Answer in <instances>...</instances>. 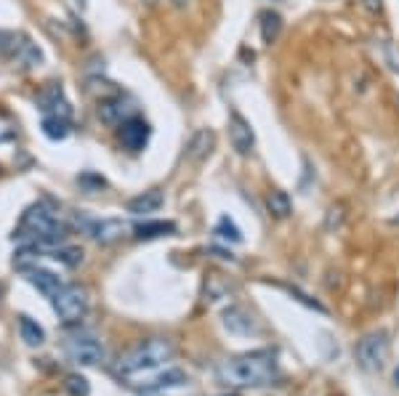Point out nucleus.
Returning a JSON list of instances; mask_svg holds the SVG:
<instances>
[{
  "mask_svg": "<svg viewBox=\"0 0 399 396\" xmlns=\"http://www.w3.org/2000/svg\"><path fill=\"white\" fill-rule=\"evenodd\" d=\"M213 141H216L213 131H208V128L197 131V133L192 136V141H189V157H192V160H203V157L213 149Z\"/></svg>",
  "mask_w": 399,
  "mask_h": 396,
  "instance_id": "a211bd4d",
  "label": "nucleus"
},
{
  "mask_svg": "<svg viewBox=\"0 0 399 396\" xmlns=\"http://www.w3.org/2000/svg\"><path fill=\"white\" fill-rule=\"evenodd\" d=\"M216 375L229 388H263L277 380V357L272 351L243 354L219 364Z\"/></svg>",
  "mask_w": 399,
  "mask_h": 396,
  "instance_id": "f03ea898",
  "label": "nucleus"
},
{
  "mask_svg": "<svg viewBox=\"0 0 399 396\" xmlns=\"http://www.w3.org/2000/svg\"><path fill=\"white\" fill-rule=\"evenodd\" d=\"M43 133L53 141H62V138L70 136V120L64 117H43Z\"/></svg>",
  "mask_w": 399,
  "mask_h": 396,
  "instance_id": "4be33fe9",
  "label": "nucleus"
},
{
  "mask_svg": "<svg viewBox=\"0 0 399 396\" xmlns=\"http://www.w3.org/2000/svg\"><path fill=\"white\" fill-rule=\"evenodd\" d=\"M11 59L19 62L21 67H35V64H40L43 53H40V48H37V46L30 40V37H27V35H19L17 46H14V53H11Z\"/></svg>",
  "mask_w": 399,
  "mask_h": 396,
  "instance_id": "4468645a",
  "label": "nucleus"
},
{
  "mask_svg": "<svg viewBox=\"0 0 399 396\" xmlns=\"http://www.w3.org/2000/svg\"><path fill=\"white\" fill-rule=\"evenodd\" d=\"M381 0H364V8H370V11H381Z\"/></svg>",
  "mask_w": 399,
  "mask_h": 396,
  "instance_id": "c85d7f7f",
  "label": "nucleus"
},
{
  "mask_svg": "<svg viewBox=\"0 0 399 396\" xmlns=\"http://www.w3.org/2000/svg\"><path fill=\"white\" fill-rule=\"evenodd\" d=\"M133 104L125 96H115V99H106V102L99 104V117L106 122V125H120V122L131 120L133 117Z\"/></svg>",
  "mask_w": 399,
  "mask_h": 396,
  "instance_id": "9b49d317",
  "label": "nucleus"
},
{
  "mask_svg": "<svg viewBox=\"0 0 399 396\" xmlns=\"http://www.w3.org/2000/svg\"><path fill=\"white\" fill-rule=\"evenodd\" d=\"M37 109L43 112V117H64V120H70L72 117V106L70 102L64 99V91L59 83H51V86H46L40 93H37Z\"/></svg>",
  "mask_w": 399,
  "mask_h": 396,
  "instance_id": "0eeeda50",
  "label": "nucleus"
},
{
  "mask_svg": "<svg viewBox=\"0 0 399 396\" xmlns=\"http://www.w3.org/2000/svg\"><path fill=\"white\" fill-rule=\"evenodd\" d=\"M216 234H219L221 240H226V242H243V232L234 226L232 218H226V216L219 221V226H216Z\"/></svg>",
  "mask_w": 399,
  "mask_h": 396,
  "instance_id": "b1692460",
  "label": "nucleus"
},
{
  "mask_svg": "<svg viewBox=\"0 0 399 396\" xmlns=\"http://www.w3.org/2000/svg\"><path fill=\"white\" fill-rule=\"evenodd\" d=\"M19 269L24 272L27 282L35 285L37 290L46 295L48 301H51L53 295H56V290L64 285V282L59 279V274H53V272H48V269H40V266H19Z\"/></svg>",
  "mask_w": 399,
  "mask_h": 396,
  "instance_id": "ddd939ff",
  "label": "nucleus"
},
{
  "mask_svg": "<svg viewBox=\"0 0 399 396\" xmlns=\"http://www.w3.org/2000/svg\"><path fill=\"white\" fill-rule=\"evenodd\" d=\"M394 378H397V383H399V367H397V373H394Z\"/></svg>",
  "mask_w": 399,
  "mask_h": 396,
  "instance_id": "c756f323",
  "label": "nucleus"
},
{
  "mask_svg": "<svg viewBox=\"0 0 399 396\" xmlns=\"http://www.w3.org/2000/svg\"><path fill=\"white\" fill-rule=\"evenodd\" d=\"M67 234H70V229L62 224L59 216L43 202L27 207L21 221H19V229L14 232V237L21 240L24 245H30L33 250H40V247H51L53 250V247L64 245Z\"/></svg>",
  "mask_w": 399,
  "mask_h": 396,
  "instance_id": "7ed1b4c3",
  "label": "nucleus"
},
{
  "mask_svg": "<svg viewBox=\"0 0 399 396\" xmlns=\"http://www.w3.org/2000/svg\"><path fill=\"white\" fill-rule=\"evenodd\" d=\"M163 207V194L157 189L152 191H144L139 197H133L131 202H128V213H133V216H147V213H157Z\"/></svg>",
  "mask_w": 399,
  "mask_h": 396,
  "instance_id": "2eb2a0df",
  "label": "nucleus"
},
{
  "mask_svg": "<svg viewBox=\"0 0 399 396\" xmlns=\"http://www.w3.org/2000/svg\"><path fill=\"white\" fill-rule=\"evenodd\" d=\"M187 383H189L187 373H181V370H165L163 375H155L147 386H141L139 391H141V396H155V394H163V391L184 388Z\"/></svg>",
  "mask_w": 399,
  "mask_h": 396,
  "instance_id": "f8f14e48",
  "label": "nucleus"
},
{
  "mask_svg": "<svg viewBox=\"0 0 399 396\" xmlns=\"http://www.w3.org/2000/svg\"><path fill=\"white\" fill-rule=\"evenodd\" d=\"M14 138V128L8 125V122H0V144H6V141H11Z\"/></svg>",
  "mask_w": 399,
  "mask_h": 396,
  "instance_id": "cd10ccee",
  "label": "nucleus"
},
{
  "mask_svg": "<svg viewBox=\"0 0 399 396\" xmlns=\"http://www.w3.org/2000/svg\"><path fill=\"white\" fill-rule=\"evenodd\" d=\"M354 354H357V364H360L362 370H367V373L381 370L386 357H389L386 332H370V335H364L362 341L357 343V348H354Z\"/></svg>",
  "mask_w": 399,
  "mask_h": 396,
  "instance_id": "423d86ee",
  "label": "nucleus"
},
{
  "mask_svg": "<svg viewBox=\"0 0 399 396\" xmlns=\"http://www.w3.org/2000/svg\"><path fill=\"white\" fill-rule=\"evenodd\" d=\"M17 37H19V35H14V32H3V30H0V56H11V53H14V46H17Z\"/></svg>",
  "mask_w": 399,
  "mask_h": 396,
  "instance_id": "393cba45",
  "label": "nucleus"
},
{
  "mask_svg": "<svg viewBox=\"0 0 399 396\" xmlns=\"http://www.w3.org/2000/svg\"><path fill=\"white\" fill-rule=\"evenodd\" d=\"M77 184H83L88 191H93V189H104L106 187V181L104 178H99V176H91V173H86V176H80L77 178Z\"/></svg>",
  "mask_w": 399,
  "mask_h": 396,
  "instance_id": "bb28decb",
  "label": "nucleus"
},
{
  "mask_svg": "<svg viewBox=\"0 0 399 396\" xmlns=\"http://www.w3.org/2000/svg\"><path fill=\"white\" fill-rule=\"evenodd\" d=\"M53 311L64 325H80L88 314V290L83 285H62L51 298Z\"/></svg>",
  "mask_w": 399,
  "mask_h": 396,
  "instance_id": "39448f33",
  "label": "nucleus"
},
{
  "mask_svg": "<svg viewBox=\"0 0 399 396\" xmlns=\"http://www.w3.org/2000/svg\"><path fill=\"white\" fill-rule=\"evenodd\" d=\"M224 325L232 332H240V335H248V332H253L256 325H253V317L250 314H245L243 309H229L224 311Z\"/></svg>",
  "mask_w": 399,
  "mask_h": 396,
  "instance_id": "dca6fc26",
  "label": "nucleus"
},
{
  "mask_svg": "<svg viewBox=\"0 0 399 396\" xmlns=\"http://www.w3.org/2000/svg\"><path fill=\"white\" fill-rule=\"evenodd\" d=\"M266 205H269V213H272V216H277V218H288V216H290V210H293L290 197H288L285 191H279V189L269 194Z\"/></svg>",
  "mask_w": 399,
  "mask_h": 396,
  "instance_id": "412c9836",
  "label": "nucleus"
},
{
  "mask_svg": "<svg viewBox=\"0 0 399 396\" xmlns=\"http://www.w3.org/2000/svg\"><path fill=\"white\" fill-rule=\"evenodd\" d=\"M19 332H21V341L27 346H40L46 341V330L30 317H19Z\"/></svg>",
  "mask_w": 399,
  "mask_h": 396,
  "instance_id": "6ab92c4d",
  "label": "nucleus"
},
{
  "mask_svg": "<svg viewBox=\"0 0 399 396\" xmlns=\"http://www.w3.org/2000/svg\"><path fill=\"white\" fill-rule=\"evenodd\" d=\"M229 138H232V147L237 149V155H250V152H253L256 136H253L250 122L245 120L240 112H232V115H229Z\"/></svg>",
  "mask_w": 399,
  "mask_h": 396,
  "instance_id": "1a4fd4ad",
  "label": "nucleus"
},
{
  "mask_svg": "<svg viewBox=\"0 0 399 396\" xmlns=\"http://www.w3.org/2000/svg\"><path fill=\"white\" fill-rule=\"evenodd\" d=\"M51 258L62 261V263H67V266H77V263L83 261V250H80V247H64V245H59V247L51 250Z\"/></svg>",
  "mask_w": 399,
  "mask_h": 396,
  "instance_id": "5701e85b",
  "label": "nucleus"
},
{
  "mask_svg": "<svg viewBox=\"0 0 399 396\" xmlns=\"http://www.w3.org/2000/svg\"><path fill=\"white\" fill-rule=\"evenodd\" d=\"M171 357H174V343L171 341L149 338V341L139 343L136 348H131L120 362L115 364V375L122 383H128L133 388H141L171 362Z\"/></svg>",
  "mask_w": 399,
  "mask_h": 396,
  "instance_id": "f257e3e1",
  "label": "nucleus"
},
{
  "mask_svg": "<svg viewBox=\"0 0 399 396\" xmlns=\"http://www.w3.org/2000/svg\"><path fill=\"white\" fill-rule=\"evenodd\" d=\"M75 3H77V6H83V3H86V0H75Z\"/></svg>",
  "mask_w": 399,
  "mask_h": 396,
  "instance_id": "7c9ffc66",
  "label": "nucleus"
},
{
  "mask_svg": "<svg viewBox=\"0 0 399 396\" xmlns=\"http://www.w3.org/2000/svg\"><path fill=\"white\" fill-rule=\"evenodd\" d=\"M67 388L72 391V396L88 394V383H86V378H80V375H70V378H67Z\"/></svg>",
  "mask_w": 399,
  "mask_h": 396,
  "instance_id": "a878e982",
  "label": "nucleus"
},
{
  "mask_svg": "<svg viewBox=\"0 0 399 396\" xmlns=\"http://www.w3.org/2000/svg\"><path fill=\"white\" fill-rule=\"evenodd\" d=\"M282 32V17L277 11H263L261 14V37L263 43H275Z\"/></svg>",
  "mask_w": 399,
  "mask_h": 396,
  "instance_id": "aec40b11",
  "label": "nucleus"
},
{
  "mask_svg": "<svg viewBox=\"0 0 399 396\" xmlns=\"http://www.w3.org/2000/svg\"><path fill=\"white\" fill-rule=\"evenodd\" d=\"M176 232L174 221H147L136 229V237L139 240H157V237H168Z\"/></svg>",
  "mask_w": 399,
  "mask_h": 396,
  "instance_id": "f3484780",
  "label": "nucleus"
},
{
  "mask_svg": "<svg viewBox=\"0 0 399 396\" xmlns=\"http://www.w3.org/2000/svg\"><path fill=\"white\" fill-rule=\"evenodd\" d=\"M120 141L125 149L141 152L149 141V122L141 120V117H131V120L120 122Z\"/></svg>",
  "mask_w": 399,
  "mask_h": 396,
  "instance_id": "9d476101",
  "label": "nucleus"
},
{
  "mask_svg": "<svg viewBox=\"0 0 399 396\" xmlns=\"http://www.w3.org/2000/svg\"><path fill=\"white\" fill-rule=\"evenodd\" d=\"M64 354L77 367H96L99 362H104L106 357L104 343L93 332H86V330H77V332L64 338Z\"/></svg>",
  "mask_w": 399,
  "mask_h": 396,
  "instance_id": "20e7f679",
  "label": "nucleus"
},
{
  "mask_svg": "<svg viewBox=\"0 0 399 396\" xmlns=\"http://www.w3.org/2000/svg\"><path fill=\"white\" fill-rule=\"evenodd\" d=\"M88 234L93 237L96 242H102V245H109V242H118L122 240L125 234H131L133 229L128 221H122V218H104V221H88L86 224Z\"/></svg>",
  "mask_w": 399,
  "mask_h": 396,
  "instance_id": "6e6552de",
  "label": "nucleus"
}]
</instances>
